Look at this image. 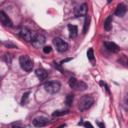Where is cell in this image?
<instances>
[{
  "label": "cell",
  "mask_w": 128,
  "mask_h": 128,
  "mask_svg": "<svg viewBox=\"0 0 128 128\" xmlns=\"http://www.w3.org/2000/svg\"><path fill=\"white\" fill-rule=\"evenodd\" d=\"M89 21H90V18L89 16L86 15V19H85V22H84V28H83V33H86L87 30L89 29Z\"/></svg>",
  "instance_id": "cell-18"
},
{
  "label": "cell",
  "mask_w": 128,
  "mask_h": 128,
  "mask_svg": "<svg viewBox=\"0 0 128 128\" xmlns=\"http://www.w3.org/2000/svg\"><path fill=\"white\" fill-rule=\"evenodd\" d=\"M126 11H127L126 6H125L124 4H119V5L117 6V8H116L115 14H116L117 16H119V17H122V16H124V15H125Z\"/></svg>",
  "instance_id": "cell-13"
},
{
  "label": "cell",
  "mask_w": 128,
  "mask_h": 128,
  "mask_svg": "<svg viewBox=\"0 0 128 128\" xmlns=\"http://www.w3.org/2000/svg\"><path fill=\"white\" fill-rule=\"evenodd\" d=\"M127 64H128V62H127Z\"/></svg>",
  "instance_id": "cell-27"
},
{
  "label": "cell",
  "mask_w": 128,
  "mask_h": 128,
  "mask_svg": "<svg viewBox=\"0 0 128 128\" xmlns=\"http://www.w3.org/2000/svg\"><path fill=\"white\" fill-rule=\"evenodd\" d=\"M11 59H12V57H11L10 54H5V61H6L8 64L11 63Z\"/></svg>",
  "instance_id": "cell-22"
},
{
  "label": "cell",
  "mask_w": 128,
  "mask_h": 128,
  "mask_svg": "<svg viewBox=\"0 0 128 128\" xmlns=\"http://www.w3.org/2000/svg\"><path fill=\"white\" fill-rule=\"evenodd\" d=\"M19 35H20V37H21L22 39H24L25 41H27V42H31V41L33 40V38L35 37L36 33H35L34 31H32V30L26 28V27H23V28L20 29V31H19Z\"/></svg>",
  "instance_id": "cell-4"
},
{
  "label": "cell",
  "mask_w": 128,
  "mask_h": 128,
  "mask_svg": "<svg viewBox=\"0 0 128 128\" xmlns=\"http://www.w3.org/2000/svg\"><path fill=\"white\" fill-rule=\"evenodd\" d=\"M48 123V118L44 117V116H39L33 119V125L35 127H43L45 125H47Z\"/></svg>",
  "instance_id": "cell-8"
},
{
  "label": "cell",
  "mask_w": 128,
  "mask_h": 128,
  "mask_svg": "<svg viewBox=\"0 0 128 128\" xmlns=\"http://www.w3.org/2000/svg\"><path fill=\"white\" fill-rule=\"evenodd\" d=\"M83 125H84V126H86V127H92V124H91V123H89V122H85Z\"/></svg>",
  "instance_id": "cell-23"
},
{
  "label": "cell",
  "mask_w": 128,
  "mask_h": 128,
  "mask_svg": "<svg viewBox=\"0 0 128 128\" xmlns=\"http://www.w3.org/2000/svg\"><path fill=\"white\" fill-rule=\"evenodd\" d=\"M75 15H76L77 17L86 16V15H87V5L84 3V4H82L80 7L76 8V10H75Z\"/></svg>",
  "instance_id": "cell-10"
},
{
  "label": "cell",
  "mask_w": 128,
  "mask_h": 128,
  "mask_svg": "<svg viewBox=\"0 0 128 128\" xmlns=\"http://www.w3.org/2000/svg\"><path fill=\"white\" fill-rule=\"evenodd\" d=\"M68 30H69V37L70 38H75L78 35V28L76 25H69L68 26Z\"/></svg>",
  "instance_id": "cell-14"
},
{
  "label": "cell",
  "mask_w": 128,
  "mask_h": 128,
  "mask_svg": "<svg viewBox=\"0 0 128 128\" xmlns=\"http://www.w3.org/2000/svg\"><path fill=\"white\" fill-rule=\"evenodd\" d=\"M112 27V16H108L104 21V29L109 31Z\"/></svg>",
  "instance_id": "cell-15"
},
{
  "label": "cell",
  "mask_w": 128,
  "mask_h": 128,
  "mask_svg": "<svg viewBox=\"0 0 128 128\" xmlns=\"http://www.w3.org/2000/svg\"><path fill=\"white\" fill-rule=\"evenodd\" d=\"M98 126H100V127H104V124H102V123H98Z\"/></svg>",
  "instance_id": "cell-25"
},
{
  "label": "cell",
  "mask_w": 128,
  "mask_h": 128,
  "mask_svg": "<svg viewBox=\"0 0 128 128\" xmlns=\"http://www.w3.org/2000/svg\"><path fill=\"white\" fill-rule=\"evenodd\" d=\"M6 46H9V47H15V45H13V44H11V43H4Z\"/></svg>",
  "instance_id": "cell-24"
},
{
  "label": "cell",
  "mask_w": 128,
  "mask_h": 128,
  "mask_svg": "<svg viewBox=\"0 0 128 128\" xmlns=\"http://www.w3.org/2000/svg\"><path fill=\"white\" fill-rule=\"evenodd\" d=\"M112 2V0H107V3H111Z\"/></svg>",
  "instance_id": "cell-26"
},
{
  "label": "cell",
  "mask_w": 128,
  "mask_h": 128,
  "mask_svg": "<svg viewBox=\"0 0 128 128\" xmlns=\"http://www.w3.org/2000/svg\"><path fill=\"white\" fill-rule=\"evenodd\" d=\"M61 88V84L58 81H49L44 84V89L50 94L57 93Z\"/></svg>",
  "instance_id": "cell-3"
},
{
  "label": "cell",
  "mask_w": 128,
  "mask_h": 128,
  "mask_svg": "<svg viewBox=\"0 0 128 128\" xmlns=\"http://www.w3.org/2000/svg\"><path fill=\"white\" fill-rule=\"evenodd\" d=\"M94 103V99L93 97H91L90 95H84L79 99L78 102V107L81 111H85L87 109H89Z\"/></svg>",
  "instance_id": "cell-1"
},
{
  "label": "cell",
  "mask_w": 128,
  "mask_h": 128,
  "mask_svg": "<svg viewBox=\"0 0 128 128\" xmlns=\"http://www.w3.org/2000/svg\"><path fill=\"white\" fill-rule=\"evenodd\" d=\"M53 44L55 45L56 49H57L59 52H65V51L68 50V47H69V46H68V43L65 42L64 40H62V39L59 38V37H56V38L53 39Z\"/></svg>",
  "instance_id": "cell-6"
},
{
  "label": "cell",
  "mask_w": 128,
  "mask_h": 128,
  "mask_svg": "<svg viewBox=\"0 0 128 128\" xmlns=\"http://www.w3.org/2000/svg\"><path fill=\"white\" fill-rule=\"evenodd\" d=\"M29 94H30V92H26V93L23 94V96H22V100H21V104H22V105H24V104L27 102Z\"/></svg>",
  "instance_id": "cell-20"
},
{
  "label": "cell",
  "mask_w": 128,
  "mask_h": 128,
  "mask_svg": "<svg viewBox=\"0 0 128 128\" xmlns=\"http://www.w3.org/2000/svg\"><path fill=\"white\" fill-rule=\"evenodd\" d=\"M45 41H46V39H45L44 35H42V34H37V33H36L35 37L33 38V40H32L31 42H32V44H33L34 47L40 48V47H42V46L44 45Z\"/></svg>",
  "instance_id": "cell-7"
},
{
  "label": "cell",
  "mask_w": 128,
  "mask_h": 128,
  "mask_svg": "<svg viewBox=\"0 0 128 128\" xmlns=\"http://www.w3.org/2000/svg\"><path fill=\"white\" fill-rule=\"evenodd\" d=\"M0 19H1V22L3 25L8 26V27H12V21L10 20V18L6 15V13L4 11L0 12Z\"/></svg>",
  "instance_id": "cell-9"
},
{
  "label": "cell",
  "mask_w": 128,
  "mask_h": 128,
  "mask_svg": "<svg viewBox=\"0 0 128 128\" xmlns=\"http://www.w3.org/2000/svg\"><path fill=\"white\" fill-rule=\"evenodd\" d=\"M35 74L36 76L40 79V80H45L47 77H48V72L43 69V68H38L36 71H35Z\"/></svg>",
  "instance_id": "cell-12"
},
{
  "label": "cell",
  "mask_w": 128,
  "mask_h": 128,
  "mask_svg": "<svg viewBox=\"0 0 128 128\" xmlns=\"http://www.w3.org/2000/svg\"><path fill=\"white\" fill-rule=\"evenodd\" d=\"M51 50H52L51 46H44V47H43V52L46 53V54H47V53H50Z\"/></svg>",
  "instance_id": "cell-21"
},
{
  "label": "cell",
  "mask_w": 128,
  "mask_h": 128,
  "mask_svg": "<svg viewBox=\"0 0 128 128\" xmlns=\"http://www.w3.org/2000/svg\"><path fill=\"white\" fill-rule=\"evenodd\" d=\"M69 86L75 90H85L87 88V85L83 81H79L75 77H71L69 79Z\"/></svg>",
  "instance_id": "cell-5"
},
{
  "label": "cell",
  "mask_w": 128,
  "mask_h": 128,
  "mask_svg": "<svg viewBox=\"0 0 128 128\" xmlns=\"http://www.w3.org/2000/svg\"><path fill=\"white\" fill-rule=\"evenodd\" d=\"M104 45L106 47V49L110 52H113V53H116L119 51V47L117 44H115L114 42H104Z\"/></svg>",
  "instance_id": "cell-11"
},
{
  "label": "cell",
  "mask_w": 128,
  "mask_h": 128,
  "mask_svg": "<svg viewBox=\"0 0 128 128\" xmlns=\"http://www.w3.org/2000/svg\"><path fill=\"white\" fill-rule=\"evenodd\" d=\"M19 63H20L21 68L24 71H26V72H29V71H31L33 69V61H32V59L28 55H22V56H20Z\"/></svg>",
  "instance_id": "cell-2"
},
{
  "label": "cell",
  "mask_w": 128,
  "mask_h": 128,
  "mask_svg": "<svg viewBox=\"0 0 128 128\" xmlns=\"http://www.w3.org/2000/svg\"><path fill=\"white\" fill-rule=\"evenodd\" d=\"M73 99H74L73 94H68V95L66 96V99H65L66 105H67V106H70V105L72 104V102H73Z\"/></svg>",
  "instance_id": "cell-16"
},
{
  "label": "cell",
  "mask_w": 128,
  "mask_h": 128,
  "mask_svg": "<svg viewBox=\"0 0 128 128\" xmlns=\"http://www.w3.org/2000/svg\"><path fill=\"white\" fill-rule=\"evenodd\" d=\"M68 113V111H65V110H56V111H54L53 112V116L55 117H57V116H62V115H65V114H67Z\"/></svg>",
  "instance_id": "cell-19"
},
{
  "label": "cell",
  "mask_w": 128,
  "mask_h": 128,
  "mask_svg": "<svg viewBox=\"0 0 128 128\" xmlns=\"http://www.w3.org/2000/svg\"><path fill=\"white\" fill-rule=\"evenodd\" d=\"M87 57L88 59L93 63L94 62V52H93V49L92 48H89L88 51H87Z\"/></svg>",
  "instance_id": "cell-17"
}]
</instances>
